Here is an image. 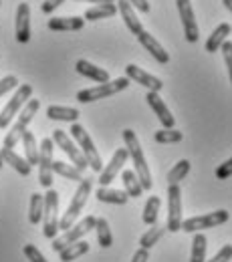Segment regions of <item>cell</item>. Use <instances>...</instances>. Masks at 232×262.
<instances>
[{
  "instance_id": "obj_1",
  "label": "cell",
  "mask_w": 232,
  "mask_h": 262,
  "mask_svg": "<svg viewBox=\"0 0 232 262\" xmlns=\"http://www.w3.org/2000/svg\"><path fill=\"white\" fill-rule=\"evenodd\" d=\"M123 141H125L128 158H132L133 171H135V176H137L141 188H143V190H152V186H154L152 171H150V165L145 162V156H143V149H141V145H139V139H137L135 131L123 129Z\"/></svg>"
},
{
  "instance_id": "obj_2",
  "label": "cell",
  "mask_w": 232,
  "mask_h": 262,
  "mask_svg": "<svg viewBox=\"0 0 232 262\" xmlns=\"http://www.w3.org/2000/svg\"><path fill=\"white\" fill-rule=\"evenodd\" d=\"M38 107H40V101H38V99H33V97H31L27 103H25V105H23V109L16 113V115H18L16 123L10 127V131H6V135H4V145H2V147L12 149V147H14V145L20 141L23 133L27 131L29 123L34 119V115H36Z\"/></svg>"
},
{
  "instance_id": "obj_3",
  "label": "cell",
  "mask_w": 232,
  "mask_h": 262,
  "mask_svg": "<svg viewBox=\"0 0 232 262\" xmlns=\"http://www.w3.org/2000/svg\"><path fill=\"white\" fill-rule=\"evenodd\" d=\"M91 188H93V180H91V178H83V180L79 182V188H77L75 196L71 200V204L67 206L65 216L59 220V230H67L75 224V220L81 216V212H83V208H85V204H87V200H89Z\"/></svg>"
},
{
  "instance_id": "obj_4",
  "label": "cell",
  "mask_w": 232,
  "mask_h": 262,
  "mask_svg": "<svg viewBox=\"0 0 232 262\" xmlns=\"http://www.w3.org/2000/svg\"><path fill=\"white\" fill-rule=\"evenodd\" d=\"M71 139L73 141H77V145H79V149H81V154H83V158H85V162H87V167H91L93 171H97L99 173L103 164H101V156L99 151L95 149V145H93V139H91V135L85 131L83 125H79L77 121L71 125Z\"/></svg>"
},
{
  "instance_id": "obj_5",
  "label": "cell",
  "mask_w": 232,
  "mask_h": 262,
  "mask_svg": "<svg viewBox=\"0 0 232 262\" xmlns=\"http://www.w3.org/2000/svg\"><path fill=\"white\" fill-rule=\"evenodd\" d=\"M130 79L128 77H119L115 81H107V83H99L97 87H89V89H83L77 93V101L79 103H93V101H99V99H107L111 95H117L119 91L128 89L130 87Z\"/></svg>"
},
{
  "instance_id": "obj_6",
  "label": "cell",
  "mask_w": 232,
  "mask_h": 262,
  "mask_svg": "<svg viewBox=\"0 0 232 262\" xmlns=\"http://www.w3.org/2000/svg\"><path fill=\"white\" fill-rule=\"evenodd\" d=\"M45 204H43V234L45 238L53 240L59 234V194L49 188L45 194Z\"/></svg>"
},
{
  "instance_id": "obj_7",
  "label": "cell",
  "mask_w": 232,
  "mask_h": 262,
  "mask_svg": "<svg viewBox=\"0 0 232 262\" xmlns=\"http://www.w3.org/2000/svg\"><path fill=\"white\" fill-rule=\"evenodd\" d=\"M228 218H230L228 210H216V212H210V214H202V216H194V218L182 220L180 230H184L188 234H194V232H202V230L216 228L220 224H226Z\"/></svg>"
},
{
  "instance_id": "obj_8",
  "label": "cell",
  "mask_w": 232,
  "mask_h": 262,
  "mask_svg": "<svg viewBox=\"0 0 232 262\" xmlns=\"http://www.w3.org/2000/svg\"><path fill=\"white\" fill-rule=\"evenodd\" d=\"M95 216H85L79 224H73L71 228L65 230V234L63 236H55L53 238V250L55 252H61L65 246H69V244H73V242H77V240H81L85 234H89L91 230L95 228Z\"/></svg>"
},
{
  "instance_id": "obj_9",
  "label": "cell",
  "mask_w": 232,
  "mask_h": 262,
  "mask_svg": "<svg viewBox=\"0 0 232 262\" xmlns=\"http://www.w3.org/2000/svg\"><path fill=\"white\" fill-rule=\"evenodd\" d=\"M33 97V87L31 85H20L18 89H16V93L12 95V99L4 105V109H2V113H0V129H6L8 125H10V121L16 117V113L23 109V105L29 101V99Z\"/></svg>"
},
{
  "instance_id": "obj_10",
  "label": "cell",
  "mask_w": 232,
  "mask_h": 262,
  "mask_svg": "<svg viewBox=\"0 0 232 262\" xmlns=\"http://www.w3.org/2000/svg\"><path fill=\"white\" fill-rule=\"evenodd\" d=\"M38 182L43 188H53V139L45 137L38 145Z\"/></svg>"
},
{
  "instance_id": "obj_11",
  "label": "cell",
  "mask_w": 232,
  "mask_h": 262,
  "mask_svg": "<svg viewBox=\"0 0 232 262\" xmlns=\"http://www.w3.org/2000/svg\"><path fill=\"white\" fill-rule=\"evenodd\" d=\"M167 222L166 230L178 232L182 226V190L178 184H172L167 188Z\"/></svg>"
},
{
  "instance_id": "obj_12",
  "label": "cell",
  "mask_w": 232,
  "mask_h": 262,
  "mask_svg": "<svg viewBox=\"0 0 232 262\" xmlns=\"http://www.w3.org/2000/svg\"><path fill=\"white\" fill-rule=\"evenodd\" d=\"M53 141L65 151L67 156H69V160L73 162V165L79 169V171H85V167H87V162H85V158H83V154H81V149L75 145V141L69 137V133H65L63 129H55L53 131Z\"/></svg>"
},
{
  "instance_id": "obj_13",
  "label": "cell",
  "mask_w": 232,
  "mask_h": 262,
  "mask_svg": "<svg viewBox=\"0 0 232 262\" xmlns=\"http://www.w3.org/2000/svg\"><path fill=\"white\" fill-rule=\"evenodd\" d=\"M180 18H182V27H184V36L188 42H196L200 38L198 20L194 18V8L190 4V0H176Z\"/></svg>"
},
{
  "instance_id": "obj_14",
  "label": "cell",
  "mask_w": 232,
  "mask_h": 262,
  "mask_svg": "<svg viewBox=\"0 0 232 262\" xmlns=\"http://www.w3.org/2000/svg\"><path fill=\"white\" fill-rule=\"evenodd\" d=\"M128 162V149L125 147H119L115 154H113V158H111V162L105 165V167H101L99 171V186H109L115 178H117V173L123 169V164Z\"/></svg>"
},
{
  "instance_id": "obj_15",
  "label": "cell",
  "mask_w": 232,
  "mask_h": 262,
  "mask_svg": "<svg viewBox=\"0 0 232 262\" xmlns=\"http://www.w3.org/2000/svg\"><path fill=\"white\" fill-rule=\"evenodd\" d=\"M125 77H128L130 81H133V83H137V85L145 87L147 91H156V93H160V91H162V87H164V83H162L158 77H154V75L145 73L143 69H139V67H135V65L125 67Z\"/></svg>"
},
{
  "instance_id": "obj_16",
  "label": "cell",
  "mask_w": 232,
  "mask_h": 262,
  "mask_svg": "<svg viewBox=\"0 0 232 262\" xmlns=\"http://www.w3.org/2000/svg\"><path fill=\"white\" fill-rule=\"evenodd\" d=\"M14 33L18 42H29L31 40V8L27 2H20L16 8V23H14Z\"/></svg>"
},
{
  "instance_id": "obj_17",
  "label": "cell",
  "mask_w": 232,
  "mask_h": 262,
  "mask_svg": "<svg viewBox=\"0 0 232 262\" xmlns=\"http://www.w3.org/2000/svg\"><path fill=\"white\" fill-rule=\"evenodd\" d=\"M145 101H147V105L152 107V111L158 115V119H160V123H162L164 127H174L176 119H174L172 111L167 109L166 101L160 97V93H156V91H147Z\"/></svg>"
},
{
  "instance_id": "obj_18",
  "label": "cell",
  "mask_w": 232,
  "mask_h": 262,
  "mask_svg": "<svg viewBox=\"0 0 232 262\" xmlns=\"http://www.w3.org/2000/svg\"><path fill=\"white\" fill-rule=\"evenodd\" d=\"M137 40H139V45L160 63V65H166L167 61H170V55H167V51L158 42V38L154 36V34H150L147 31H141V33L137 34Z\"/></svg>"
},
{
  "instance_id": "obj_19",
  "label": "cell",
  "mask_w": 232,
  "mask_h": 262,
  "mask_svg": "<svg viewBox=\"0 0 232 262\" xmlns=\"http://www.w3.org/2000/svg\"><path fill=\"white\" fill-rule=\"evenodd\" d=\"M0 158H2V164H8L14 171H18L20 176H31V169H33V165L29 164L25 158H20L18 154H14L12 149H6V147H2L0 149Z\"/></svg>"
},
{
  "instance_id": "obj_20",
  "label": "cell",
  "mask_w": 232,
  "mask_h": 262,
  "mask_svg": "<svg viewBox=\"0 0 232 262\" xmlns=\"http://www.w3.org/2000/svg\"><path fill=\"white\" fill-rule=\"evenodd\" d=\"M115 2H117V4H115V6H117V10H119V12H121V16H123L125 27H128L135 36H137V34L143 31V27H141V20L137 18V14L133 12V6L128 2V0H115Z\"/></svg>"
},
{
  "instance_id": "obj_21",
  "label": "cell",
  "mask_w": 232,
  "mask_h": 262,
  "mask_svg": "<svg viewBox=\"0 0 232 262\" xmlns=\"http://www.w3.org/2000/svg\"><path fill=\"white\" fill-rule=\"evenodd\" d=\"M77 73L79 75H83V77H87V79H91V81H95V83H107L109 81V73L105 71V69H101V67H95L93 63H89V61H85V59H81V61H77Z\"/></svg>"
},
{
  "instance_id": "obj_22",
  "label": "cell",
  "mask_w": 232,
  "mask_h": 262,
  "mask_svg": "<svg viewBox=\"0 0 232 262\" xmlns=\"http://www.w3.org/2000/svg\"><path fill=\"white\" fill-rule=\"evenodd\" d=\"M85 25V18L81 16H53L49 20V29L51 31H81Z\"/></svg>"
},
{
  "instance_id": "obj_23",
  "label": "cell",
  "mask_w": 232,
  "mask_h": 262,
  "mask_svg": "<svg viewBox=\"0 0 232 262\" xmlns=\"http://www.w3.org/2000/svg\"><path fill=\"white\" fill-rule=\"evenodd\" d=\"M47 115H49V119H53V121H67V123H75L77 119H79V109H75V107H61V105H51L49 109H47Z\"/></svg>"
},
{
  "instance_id": "obj_24",
  "label": "cell",
  "mask_w": 232,
  "mask_h": 262,
  "mask_svg": "<svg viewBox=\"0 0 232 262\" xmlns=\"http://www.w3.org/2000/svg\"><path fill=\"white\" fill-rule=\"evenodd\" d=\"M228 36H230V25H228V23L218 25V27L214 29V33L210 34L208 40H206V51H208V53H216V51L220 49V45H222Z\"/></svg>"
},
{
  "instance_id": "obj_25",
  "label": "cell",
  "mask_w": 232,
  "mask_h": 262,
  "mask_svg": "<svg viewBox=\"0 0 232 262\" xmlns=\"http://www.w3.org/2000/svg\"><path fill=\"white\" fill-rule=\"evenodd\" d=\"M117 14V6L115 2H107V4H95L93 8H89L85 12V20H101V18H111Z\"/></svg>"
},
{
  "instance_id": "obj_26",
  "label": "cell",
  "mask_w": 232,
  "mask_h": 262,
  "mask_svg": "<svg viewBox=\"0 0 232 262\" xmlns=\"http://www.w3.org/2000/svg\"><path fill=\"white\" fill-rule=\"evenodd\" d=\"M95 196H97V200L103 202V204H115V206H123V204H128V200H130V196H128L125 192L109 190L107 186H101Z\"/></svg>"
},
{
  "instance_id": "obj_27",
  "label": "cell",
  "mask_w": 232,
  "mask_h": 262,
  "mask_svg": "<svg viewBox=\"0 0 232 262\" xmlns=\"http://www.w3.org/2000/svg\"><path fill=\"white\" fill-rule=\"evenodd\" d=\"M87 252H89V242L77 240V242H73V244L65 246V248L59 252V256H61V260L63 262H73V260H77L79 256L87 254Z\"/></svg>"
},
{
  "instance_id": "obj_28",
  "label": "cell",
  "mask_w": 232,
  "mask_h": 262,
  "mask_svg": "<svg viewBox=\"0 0 232 262\" xmlns=\"http://www.w3.org/2000/svg\"><path fill=\"white\" fill-rule=\"evenodd\" d=\"M164 234H166V226H162V224H152V228L147 230V232L139 238L141 248L150 250L152 246H156V244L162 240V236H164Z\"/></svg>"
},
{
  "instance_id": "obj_29",
  "label": "cell",
  "mask_w": 232,
  "mask_h": 262,
  "mask_svg": "<svg viewBox=\"0 0 232 262\" xmlns=\"http://www.w3.org/2000/svg\"><path fill=\"white\" fill-rule=\"evenodd\" d=\"M121 180H123V186H125V194H128V196L130 198L141 196L143 188H141V184H139V180H137V176H135L133 169H125V171L121 173Z\"/></svg>"
},
{
  "instance_id": "obj_30",
  "label": "cell",
  "mask_w": 232,
  "mask_h": 262,
  "mask_svg": "<svg viewBox=\"0 0 232 262\" xmlns=\"http://www.w3.org/2000/svg\"><path fill=\"white\" fill-rule=\"evenodd\" d=\"M95 232H97V240H99L101 248H109L113 246V234H111V228H109V222L105 218H97L95 220Z\"/></svg>"
},
{
  "instance_id": "obj_31",
  "label": "cell",
  "mask_w": 232,
  "mask_h": 262,
  "mask_svg": "<svg viewBox=\"0 0 232 262\" xmlns=\"http://www.w3.org/2000/svg\"><path fill=\"white\" fill-rule=\"evenodd\" d=\"M53 173H59L71 182H81L83 180V171H79L75 165L65 164V162H53Z\"/></svg>"
},
{
  "instance_id": "obj_32",
  "label": "cell",
  "mask_w": 232,
  "mask_h": 262,
  "mask_svg": "<svg viewBox=\"0 0 232 262\" xmlns=\"http://www.w3.org/2000/svg\"><path fill=\"white\" fill-rule=\"evenodd\" d=\"M23 143H25V154H27V162L31 165H38V145L36 139L31 131L23 133Z\"/></svg>"
},
{
  "instance_id": "obj_33",
  "label": "cell",
  "mask_w": 232,
  "mask_h": 262,
  "mask_svg": "<svg viewBox=\"0 0 232 262\" xmlns=\"http://www.w3.org/2000/svg\"><path fill=\"white\" fill-rule=\"evenodd\" d=\"M160 206H162V200L158 196H152L145 202V208H143V222L147 226L156 224L158 222V212H160Z\"/></svg>"
},
{
  "instance_id": "obj_34",
  "label": "cell",
  "mask_w": 232,
  "mask_h": 262,
  "mask_svg": "<svg viewBox=\"0 0 232 262\" xmlns=\"http://www.w3.org/2000/svg\"><path fill=\"white\" fill-rule=\"evenodd\" d=\"M194 240H192V256L190 262H206V236L202 232H194Z\"/></svg>"
},
{
  "instance_id": "obj_35",
  "label": "cell",
  "mask_w": 232,
  "mask_h": 262,
  "mask_svg": "<svg viewBox=\"0 0 232 262\" xmlns=\"http://www.w3.org/2000/svg\"><path fill=\"white\" fill-rule=\"evenodd\" d=\"M188 173H190V162H188V160H180L178 164L167 171V184H170V186H172V184H180Z\"/></svg>"
},
{
  "instance_id": "obj_36",
  "label": "cell",
  "mask_w": 232,
  "mask_h": 262,
  "mask_svg": "<svg viewBox=\"0 0 232 262\" xmlns=\"http://www.w3.org/2000/svg\"><path fill=\"white\" fill-rule=\"evenodd\" d=\"M43 204H45L43 194H36L34 192L33 196H31V210H29V222L33 226L40 224V220H43Z\"/></svg>"
},
{
  "instance_id": "obj_37",
  "label": "cell",
  "mask_w": 232,
  "mask_h": 262,
  "mask_svg": "<svg viewBox=\"0 0 232 262\" xmlns=\"http://www.w3.org/2000/svg\"><path fill=\"white\" fill-rule=\"evenodd\" d=\"M182 131L174 129V127H164V129L156 131V135H154V139L158 141V143H162V145H167V143H178V141H182Z\"/></svg>"
},
{
  "instance_id": "obj_38",
  "label": "cell",
  "mask_w": 232,
  "mask_h": 262,
  "mask_svg": "<svg viewBox=\"0 0 232 262\" xmlns=\"http://www.w3.org/2000/svg\"><path fill=\"white\" fill-rule=\"evenodd\" d=\"M23 252H25V256H27L31 262H47V258L43 256V252H40V250H38L34 244H25Z\"/></svg>"
},
{
  "instance_id": "obj_39",
  "label": "cell",
  "mask_w": 232,
  "mask_h": 262,
  "mask_svg": "<svg viewBox=\"0 0 232 262\" xmlns=\"http://www.w3.org/2000/svg\"><path fill=\"white\" fill-rule=\"evenodd\" d=\"M220 53H222V57H224V63H226V69H228V75L232 73V40L230 38H226L222 45H220V49H218Z\"/></svg>"
},
{
  "instance_id": "obj_40",
  "label": "cell",
  "mask_w": 232,
  "mask_h": 262,
  "mask_svg": "<svg viewBox=\"0 0 232 262\" xmlns=\"http://www.w3.org/2000/svg\"><path fill=\"white\" fill-rule=\"evenodd\" d=\"M14 87H18V79L14 75H6L4 79H0V97L6 95L8 91H12Z\"/></svg>"
},
{
  "instance_id": "obj_41",
  "label": "cell",
  "mask_w": 232,
  "mask_h": 262,
  "mask_svg": "<svg viewBox=\"0 0 232 262\" xmlns=\"http://www.w3.org/2000/svg\"><path fill=\"white\" fill-rule=\"evenodd\" d=\"M230 258H232V244H224L216 252V256L212 260H206V262H230Z\"/></svg>"
},
{
  "instance_id": "obj_42",
  "label": "cell",
  "mask_w": 232,
  "mask_h": 262,
  "mask_svg": "<svg viewBox=\"0 0 232 262\" xmlns=\"http://www.w3.org/2000/svg\"><path fill=\"white\" fill-rule=\"evenodd\" d=\"M230 173H232V160H226L224 164L216 169V178H218V180H228Z\"/></svg>"
},
{
  "instance_id": "obj_43",
  "label": "cell",
  "mask_w": 232,
  "mask_h": 262,
  "mask_svg": "<svg viewBox=\"0 0 232 262\" xmlns=\"http://www.w3.org/2000/svg\"><path fill=\"white\" fill-rule=\"evenodd\" d=\"M63 2H65V0H45L43 6H40V10H43L45 14H53V10L59 8Z\"/></svg>"
},
{
  "instance_id": "obj_44",
  "label": "cell",
  "mask_w": 232,
  "mask_h": 262,
  "mask_svg": "<svg viewBox=\"0 0 232 262\" xmlns=\"http://www.w3.org/2000/svg\"><path fill=\"white\" fill-rule=\"evenodd\" d=\"M133 8H137L139 12H150V2L147 0H128Z\"/></svg>"
},
{
  "instance_id": "obj_45",
  "label": "cell",
  "mask_w": 232,
  "mask_h": 262,
  "mask_svg": "<svg viewBox=\"0 0 232 262\" xmlns=\"http://www.w3.org/2000/svg\"><path fill=\"white\" fill-rule=\"evenodd\" d=\"M147 260H150V252H147L145 248H139L132 258V262H147Z\"/></svg>"
},
{
  "instance_id": "obj_46",
  "label": "cell",
  "mask_w": 232,
  "mask_h": 262,
  "mask_svg": "<svg viewBox=\"0 0 232 262\" xmlns=\"http://www.w3.org/2000/svg\"><path fill=\"white\" fill-rule=\"evenodd\" d=\"M77 2H93V4H107V2H115V0H77Z\"/></svg>"
},
{
  "instance_id": "obj_47",
  "label": "cell",
  "mask_w": 232,
  "mask_h": 262,
  "mask_svg": "<svg viewBox=\"0 0 232 262\" xmlns=\"http://www.w3.org/2000/svg\"><path fill=\"white\" fill-rule=\"evenodd\" d=\"M222 2H224V6L230 10V8H232V0H222Z\"/></svg>"
},
{
  "instance_id": "obj_48",
  "label": "cell",
  "mask_w": 232,
  "mask_h": 262,
  "mask_svg": "<svg viewBox=\"0 0 232 262\" xmlns=\"http://www.w3.org/2000/svg\"><path fill=\"white\" fill-rule=\"evenodd\" d=\"M0 167H2V158H0Z\"/></svg>"
},
{
  "instance_id": "obj_49",
  "label": "cell",
  "mask_w": 232,
  "mask_h": 262,
  "mask_svg": "<svg viewBox=\"0 0 232 262\" xmlns=\"http://www.w3.org/2000/svg\"><path fill=\"white\" fill-rule=\"evenodd\" d=\"M0 6H2V0H0Z\"/></svg>"
}]
</instances>
